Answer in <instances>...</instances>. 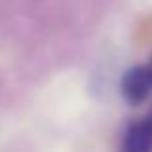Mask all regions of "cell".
I'll return each mask as SVG.
<instances>
[{"label":"cell","mask_w":152,"mask_h":152,"mask_svg":"<svg viewBox=\"0 0 152 152\" xmlns=\"http://www.w3.org/2000/svg\"><path fill=\"white\" fill-rule=\"evenodd\" d=\"M146 118H148V119H150V121H152V106H150V110H148V114H146Z\"/></svg>","instance_id":"cell-3"},{"label":"cell","mask_w":152,"mask_h":152,"mask_svg":"<svg viewBox=\"0 0 152 152\" xmlns=\"http://www.w3.org/2000/svg\"><path fill=\"white\" fill-rule=\"evenodd\" d=\"M121 94L129 106H141L152 94V73L148 66H133L121 77Z\"/></svg>","instance_id":"cell-1"},{"label":"cell","mask_w":152,"mask_h":152,"mask_svg":"<svg viewBox=\"0 0 152 152\" xmlns=\"http://www.w3.org/2000/svg\"><path fill=\"white\" fill-rule=\"evenodd\" d=\"M146 66H148V69H150V73H152V58H150V62L146 64Z\"/></svg>","instance_id":"cell-4"},{"label":"cell","mask_w":152,"mask_h":152,"mask_svg":"<svg viewBox=\"0 0 152 152\" xmlns=\"http://www.w3.org/2000/svg\"><path fill=\"white\" fill-rule=\"evenodd\" d=\"M123 148L127 152L152 150V121L146 115L135 119L123 135Z\"/></svg>","instance_id":"cell-2"}]
</instances>
